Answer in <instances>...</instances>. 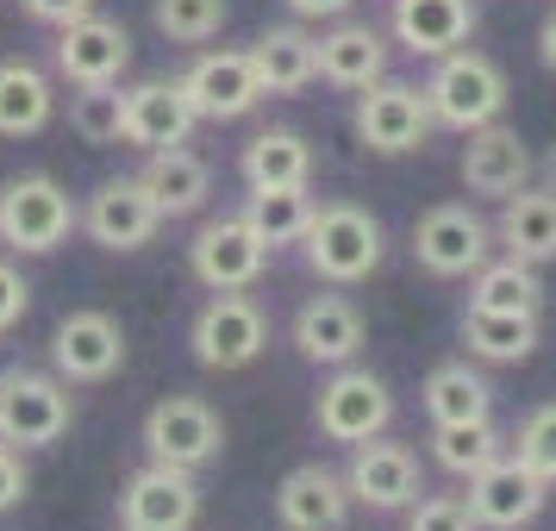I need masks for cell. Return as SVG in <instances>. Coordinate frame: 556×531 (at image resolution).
Instances as JSON below:
<instances>
[{"label": "cell", "instance_id": "1", "mask_svg": "<svg viewBox=\"0 0 556 531\" xmlns=\"http://www.w3.org/2000/svg\"><path fill=\"white\" fill-rule=\"evenodd\" d=\"M426 106H431V119L438 126H451V131H481V126H494L506 113V76H501V63L494 56H481V51H444L438 56V69H431L426 81Z\"/></svg>", "mask_w": 556, "mask_h": 531}, {"label": "cell", "instance_id": "2", "mask_svg": "<svg viewBox=\"0 0 556 531\" xmlns=\"http://www.w3.org/2000/svg\"><path fill=\"white\" fill-rule=\"evenodd\" d=\"M301 244H306L313 276L338 281V288L369 281L381 269V219L369 213V206H356V201L313 206V226H306Z\"/></svg>", "mask_w": 556, "mask_h": 531}, {"label": "cell", "instance_id": "3", "mask_svg": "<svg viewBox=\"0 0 556 531\" xmlns=\"http://www.w3.org/2000/svg\"><path fill=\"white\" fill-rule=\"evenodd\" d=\"M76 231V201L51 176H13L0 181V244L20 256H45Z\"/></svg>", "mask_w": 556, "mask_h": 531}, {"label": "cell", "instance_id": "4", "mask_svg": "<svg viewBox=\"0 0 556 531\" xmlns=\"http://www.w3.org/2000/svg\"><path fill=\"white\" fill-rule=\"evenodd\" d=\"M76 419L63 376H38V369H7L0 376V444L20 451H45L56 444Z\"/></svg>", "mask_w": 556, "mask_h": 531}, {"label": "cell", "instance_id": "5", "mask_svg": "<svg viewBox=\"0 0 556 531\" xmlns=\"http://www.w3.org/2000/svg\"><path fill=\"white\" fill-rule=\"evenodd\" d=\"M219 444H226V426H219V413L206 401H194V394H169V401L151 406V419H144V451H151V463H169V469H201V463H213L219 456Z\"/></svg>", "mask_w": 556, "mask_h": 531}, {"label": "cell", "instance_id": "6", "mask_svg": "<svg viewBox=\"0 0 556 531\" xmlns=\"http://www.w3.org/2000/svg\"><path fill=\"white\" fill-rule=\"evenodd\" d=\"M431 106H426V88H406V81H369L363 101H356V138L369 144L376 156H406L419 151L431 138Z\"/></svg>", "mask_w": 556, "mask_h": 531}, {"label": "cell", "instance_id": "7", "mask_svg": "<svg viewBox=\"0 0 556 531\" xmlns=\"http://www.w3.org/2000/svg\"><path fill=\"white\" fill-rule=\"evenodd\" d=\"M544 501H551V481L538 476L531 463H519V456H494L488 469L469 476V513H476L481 531L531 526V519L544 513Z\"/></svg>", "mask_w": 556, "mask_h": 531}, {"label": "cell", "instance_id": "8", "mask_svg": "<svg viewBox=\"0 0 556 531\" xmlns=\"http://www.w3.org/2000/svg\"><path fill=\"white\" fill-rule=\"evenodd\" d=\"M263 344H269V319H263V306L244 288L238 294H213L201 306V319H194V356L206 369H244V363H256Z\"/></svg>", "mask_w": 556, "mask_h": 531}, {"label": "cell", "instance_id": "9", "mask_svg": "<svg viewBox=\"0 0 556 531\" xmlns=\"http://www.w3.org/2000/svg\"><path fill=\"white\" fill-rule=\"evenodd\" d=\"M313 419H319V431H326L331 444H363V438L388 431L394 394H388V381L369 376V369H338V376L319 388Z\"/></svg>", "mask_w": 556, "mask_h": 531}, {"label": "cell", "instance_id": "10", "mask_svg": "<svg viewBox=\"0 0 556 531\" xmlns=\"http://www.w3.org/2000/svg\"><path fill=\"white\" fill-rule=\"evenodd\" d=\"M188 263H194V276H201L213 294H238V288H251V281L263 276L269 238H263L244 213H238V219H213V226L194 238Z\"/></svg>", "mask_w": 556, "mask_h": 531}, {"label": "cell", "instance_id": "11", "mask_svg": "<svg viewBox=\"0 0 556 531\" xmlns=\"http://www.w3.org/2000/svg\"><path fill=\"white\" fill-rule=\"evenodd\" d=\"M81 226L88 238L101 244V251H138V244H151L156 226H163V206L151 201V188L138 176H113L94 188V201L81 213Z\"/></svg>", "mask_w": 556, "mask_h": 531}, {"label": "cell", "instance_id": "12", "mask_svg": "<svg viewBox=\"0 0 556 531\" xmlns=\"http://www.w3.org/2000/svg\"><path fill=\"white\" fill-rule=\"evenodd\" d=\"M119 513H126V531H188L201 519V488H194L188 469L151 463V469H138L126 481Z\"/></svg>", "mask_w": 556, "mask_h": 531}, {"label": "cell", "instance_id": "13", "mask_svg": "<svg viewBox=\"0 0 556 531\" xmlns=\"http://www.w3.org/2000/svg\"><path fill=\"white\" fill-rule=\"evenodd\" d=\"M351 501L376 506V513H394V506H413L419 494H426V481H419V456L406 451V444H394V438H363L351 456Z\"/></svg>", "mask_w": 556, "mask_h": 531}, {"label": "cell", "instance_id": "14", "mask_svg": "<svg viewBox=\"0 0 556 531\" xmlns=\"http://www.w3.org/2000/svg\"><path fill=\"white\" fill-rule=\"evenodd\" d=\"M413 256L431 276H476L488 263V226H481L469 206H431L426 219L413 226Z\"/></svg>", "mask_w": 556, "mask_h": 531}, {"label": "cell", "instance_id": "15", "mask_svg": "<svg viewBox=\"0 0 556 531\" xmlns=\"http://www.w3.org/2000/svg\"><path fill=\"white\" fill-rule=\"evenodd\" d=\"M51 363L63 381H106L126 363V331L113 313H70L51 338Z\"/></svg>", "mask_w": 556, "mask_h": 531}, {"label": "cell", "instance_id": "16", "mask_svg": "<svg viewBox=\"0 0 556 531\" xmlns=\"http://www.w3.org/2000/svg\"><path fill=\"white\" fill-rule=\"evenodd\" d=\"M194 126H201V113H194L181 81H138V88H126V144L169 151V144H188Z\"/></svg>", "mask_w": 556, "mask_h": 531}, {"label": "cell", "instance_id": "17", "mask_svg": "<svg viewBox=\"0 0 556 531\" xmlns=\"http://www.w3.org/2000/svg\"><path fill=\"white\" fill-rule=\"evenodd\" d=\"M181 88H188V101H194L201 119H244V113L263 101V81H256V69H251V51L201 56V63L181 76Z\"/></svg>", "mask_w": 556, "mask_h": 531}, {"label": "cell", "instance_id": "18", "mask_svg": "<svg viewBox=\"0 0 556 531\" xmlns=\"http://www.w3.org/2000/svg\"><path fill=\"white\" fill-rule=\"evenodd\" d=\"M131 63V38L119 20H101L88 13L76 26H63L56 38V69L76 81V88H94V81H119V69Z\"/></svg>", "mask_w": 556, "mask_h": 531}, {"label": "cell", "instance_id": "19", "mask_svg": "<svg viewBox=\"0 0 556 531\" xmlns=\"http://www.w3.org/2000/svg\"><path fill=\"white\" fill-rule=\"evenodd\" d=\"M531 151H526V138L519 131H506L501 119L494 126H481V131H469V144H463V188L469 194H519L531 181Z\"/></svg>", "mask_w": 556, "mask_h": 531}, {"label": "cell", "instance_id": "20", "mask_svg": "<svg viewBox=\"0 0 556 531\" xmlns=\"http://www.w3.org/2000/svg\"><path fill=\"white\" fill-rule=\"evenodd\" d=\"M276 513L288 531H338L351 519V481L319 469V463H306L294 476H281L276 488Z\"/></svg>", "mask_w": 556, "mask_h": 531}, {"label": "cell", "instance_id": "21", "mask_svg": "<svg viewBox=\"0 0 556 531\" xmlns=\"http://www.w3.org/2000/svg\"><path fill=\"white\" fill-rule=\"evenodd\" d=\"M294 351L306 363H331V369H344L356 351H363V313H356L344 294H313L301 306V319H294Z\"/></svg>", "mask_w": 556, "mask_h": 531}, {"label": "cell", "instance_id": "22", "mask_svg": "<svg viewBox=\"0 0 556 531\" xmlns=\"http://www.w3.org/2000/svg\"><path fill=\"white\" fill-rule=\"evenodd\" d=\"M476 31V0H394V38L413 56H444L469 45Z\"/></svg>", "mask_w": 556, "mask_h": 531}, {"label": "cell", "instance_id": "23", "mask_svg": "<svg viewBox=\"0 0 556 531\" xmlns=\"http://www.w3.org/2000/svg\"><path fill=\"white\" fill-rule=\"evenodd\" d=\"M313 31L301 26H269L263 38L251 45V69L263 81V94H301L306 81L319 76V56H313Z\"/></svg>", "mask_w": 556, "mask_h": 531}, {"label": "cell", "instance_id": "24", "mask_svg": "<svg viewBox=\"0 0 556 531\" xmlns=\"http://www.w3.org/2000/svg\"><path fill=\"white\" fill-rule=\"evenodd\" d=\"M501 244L519 263H551L556 256V188H519V194H506Z\"/></svg>", "mask_w": 556, "mask_h": 531}, {"label": "cell", "instance_id": "25", "mask_svg": "<svg viewBox=\"0 0 556 531\" xmlns=\"http://www.w3.org/2000/svg\"><path fill=\"white\" fill-rule=\"evenodd\" d=\"M313 56H319V76L331 88H369L388 69V45H381L376 26H338L331 38L313 45Z\"/></svg>", "mask_w": 556, "mask_h": 531}, {"label": "cell", "instance_id": "26", "mask_svg": "<svg viewBox=\"0 0 556 531\" xmlns=\"http://www.w3.org/2000/svg\"><path fill=\"white\" fill-rule=\"evenodd\" d=\"M51 113H56L51 81L31 63H0V138H31V131L51 126Z\"/></svg>", "mask_w": 556, "mask_h": 531}, {"label": "cell", "instance_id": "27", "mask_svg": "<svg viewBox=\"0 0 556 531\" xmlns=\"http://www.w3.org/2000/svg\"><path fill=\"white\" fill-rule=\"evenodd\" d=\"M244 181L251 188H301V181H313V144L301 131H256L244 144Z\"/></svg>", "mask_w": 556, "mask_h": 531}, {"label": "cell", "instance_id": "28", "mask_svg": "<svg viewBox=\"0 0 556 531\" xmlns=\"http://www.w3.org/2000/svg\"><path fill=\"white\" fill-rule=\"evenodd\" d=\"M463 344L488 363H519L538 351V313H494V306H469L463 313Z\"/></svg>", "mask_w": 556, "mask_h": 531}, {"label": "cell", "instance_id": "29", "mask_svg": "<svg viewBox=\"0 0 556 531\" xmlns=\"http://www.w3.org/2000/svg\"><path fill=\"white\" fill-rule=\"evenodd\" d=\"M144 188H151V201L163 206V219H176V213H194V206L206 201V163L194 151H181V144H169V151H151V163H144Z\"/></svg>", "mask_w": 556, "mask_h": 531}, {"label": "cell", "instance_id": "30", "mask_svg": "<svg viewBox=\"0 0 556 531\" xmlns=\"http://www.w3.org/2000/svg\"><path fill=\"white\" fill-rule=\"evenodd\" d=\"M488 406H494V394H488V381H481L469 363H444V369H431V381H426V413H431V426L488 419Z\"/></svg>", "mask_w": 556, "mask_h": 531}, {"label": "cell", "instance_id": "31", "mask_svg": "<svg viewBox=\"0 0 556 531\" xmlns=\"http://www.w3.org/2000/svg\"><path fill=\"white\" fill-rule=\"evenodd\" d=\"M544 301V281H538V263H481L476 288H469V306H494V313H538Z\"/></svg>", "mask_w": 556, "mask_h": 531}, {"label": "cell", "instance_id": "32", "mask_svg": "<svg viewBox=\"0 0 556 531\" xmlns=\"http://www.w3.org/2000/svg\"><path fill=\"white\" fill-rule=\"evenodd\" d=\"M244 219H251L263 238H269V251H276V244H294V238H306V226H313L306 181H301V188H251Z\"/></svg>", "mask_w": 556, "mask_h": 531}, {"label": "cell", "instance_id": "33", "mask_svg": "<svg viewBox=\"0 0 556 531\" xmlns=\"http://www.w3.org/2000/svg\"><path fill=\"white\" fill-rule=\"evenodd\" d=\"M431 451H438V463H444L451 476H476L494 456H506V438L494 431V419H463V426H438Z\"/></svg>", "mask_w": 556, "mask_h": 531}, {"label": "cell", "instance_id": "34", "mask_svg": "<svg viewBox=\"0 0 556 531\" xmlns=\"http://www.w3.org/2000/svg\"><path fill=\"white\" fill-rule=\"evenodd\" d=\"M70 119H76V131L88 144H119V138H126V94H119L113 81H94V88L76 94Z\"/></svg>", "mask_w": 556, "mask_h": 531}, {"label": "cell", "instance_id": "35", "mask_svg": "<svg viewBox=\"0 0 556 531\" xmlns=\"http://www.w3.org/2000/svg\"><path fill=\"white\" fill-rule=\"evenodd\" d=\"M151 20L169 45H206L213 31L226 26V0H156Z\"/></svg>", "mask_w": 556, "mask_h": 531}, {"label": "cell", "instance_id": "36", "mask_svg": "<svg viewBox=\"0 0 556 531\" xmlns=\"http://www.w3.org/2000/svg\"><path fill=\"white\" fill-rule=\"evenodd\" d=\"M519 463H531L544 481H556V406H538L519 426Z\"/></svg>", "mask_w": 556, "mask_h": 531}, {"label": "cell", "instance_id": "37", "mask_svg": "<svg viewBox=\"0 0 556 531\" xmlns=\"http://www.w3.org/2000/svg\"><path fill=\"white\" fill-rule=\"evenodd\" d=\"M406 531H481L469 501H451V494H438V501H419L413 506V526Z\"/></svg>", "mask_w": 556, "mask_h": 531}, {"label": "cell", "instance_id": "38", "mask_svg": "<svg viewBox=\"0 0 556 531\" xmlns=\"http://www.w3.org/2000/svg\"><path fill=\"white\" fill-rule=\"evenodd\" d=\"M26 306H31L26 276H20L13 263H0V331H13V326H20V319H26Z\"/></svg>", "mask_w": 556, "mask_h": 531}, {"label": "cell", "instance_id": "39", "mask_svg": "<svg viewBox=\"0 0 556 531\" xmlns=\"http://www.w3.org/2000/svg\"><path fill=\"white\" fill-rule=\"evenodd\" d=\"M26 488H31V476H26V463H20V451L0 444V513H13V506L26 501Z\"/></svg>", "mask_w": 556, "mask_h": 531}, {"label": "cell", "instance_id": "40", "mask_svg": "<svg viewBox=\"0 0 556 531\" xmlns=\"http://www.w3.org/2000/svg\"><path fill=\"white\" fill-rule=\"evenodd\" d=\"M26 13L63 31V26H76V20H88V13H94V0H26Z\"/></svg>", "mask_w": 556, "mask_h": 531}, {"label": "cell", "instance_id": "41", "mask_svg": "<svg viewBox=\"0 0 556 531\" xmlns=\"http://www.w3.org/2000/svg\"><path fill=\"white\" fill-rule=\"evenodd\" d=\"M288 7H294L301 20H338V13H344L351 0H288Z\"/></svg>", "mask_w": 556, "mask_h": 531}, {"label": "cell", "instance_id": "42", "mask_svg": "<svg viewBox=\"0 0 556 531\" xmlns=\"http://www.w3.org/2000/svg\"><path fill=\"white\" fill-rule=\"evenodd\" d=\"M538 51H544V63L556 69V13L544 20V31H538Z\"/></svg>", "mask_w": 556, "mask_h": 531}, {"label": "cell", "instance_id": "43", "mask_svg": "<svg viewBox=\"0 0 556 531\" xmlns=\"http://www.w3.org/2000/svg\"><path fill=\"white\" fill-rule=\"evenodd\" d=\"M544 176H551V188H556V151H551V156H544Z\"/></svg>", "mask_w": 556, "mask_h": 531}]
</instances>
